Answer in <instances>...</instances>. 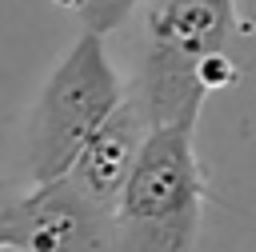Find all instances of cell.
I'll use <instances>...</instances> for the list:
<instances>
[{
	"label": "cell",
	"mask_w": 256,
	"mask_h": 252,
	"mask_svg": "<svg viewBox=\"0 0 256 252\" xmlns=\"http://www.w3.org/2000/svg\"><path fill=\"white\" fill-rule=\"evenodd\" d=\"M232 28V0H148V48L136 80V100L144 104L152 128L200 120V108L212 96L204 84V68L224 56Z\"/></svg>",
	"instance_id": "6da1fadb"
},
{
	"label": "cell",
	"mask_w": 256,
	"mask_h": 252,
	"mask_svg": "<svg viewBox=\"0 0 256 252\" xmlns=\"http://www.w3.org/2000/svg\"><path fill=\"white\" fill-rule=\"evenodd\" d=\"M196 124L152 128L140 164L112 212L116 252H192L204 216Z\"/></svg>",
	"instance_id": "7a4b0ae2"
},
{
	"label": "cell",
	"mask_w": 256,
	"mask_h": 252,
	"mask_svg": "<svg viewBox=\"0 0 256 252\" xmlns=\"http://www.w3.org/2000/svg\"><path fill=\"white\" fill-rule=\"evenodd\" d=\"M128 100L120 72L104 52L100 32H80L40 88L28 128V172L32 184L64 180L84 144L108 124Z\"/></svg>",
	"instance_id": "3957f363"
},
{
	"label": "cell",
	"mask_w": 256,
	"mask_h": 252,
	"mask_svg": "<svg viewBox=\"0 0 256 252\" xmlns=\"http://www.w3.org/2000/svg\"><path fill=\"white\" fill-rule=\"evenodd\" d=\"M24 252H116V220L68 176L20 196Z\"/></svg>",
	"instance_id": "277c9868"
},
{
	"label": "cell",
	"mask_w": 256,
	"mask_h": 252,
	"mask_svg": "<svg viewBox=\"0 0 256 252\" xmlns=\"http://www.w3.org/2000/svg\"><path fill=\"white\" fill-rule=\"evenodd\" d=\"M148 136H152V120H148L144 104L136 100V92H128V100L108 116V124L84 144L68 180L92 204H100L104 212H116V204H120V196H124V188L140 164Z\"/></svg>",
	"instance_id": "5b68a950"
},
{
	"label": "cell",
	"mask_w": 256,
	"mask_h": 252,
	"mask_svg": "<svg viewBox=\"0 0 256 252\" xmlns=\"http://www.w3.org/2000/svg\"><path fill=\"white\" fill-rule=\"evenodd\" d=\"M56 4H64V8H72L80 20H84V32H100V36H108V32H116L144 0H56Z\"/></svg>",
	"instance_id": "8992f818"
},
{
	"label": "cell",
	"mask_w": 256,
	"mask_h": 252,
	"mask_svg": "<svg viewBox=\"0 0 256 252\" xmlns=\"http://www.w3.org/2000/svg\"><path fill=\"white\" fill-rule=\"evenodd\" d=\"M0 252H24L20 196H0Z\"/></svg>",
	"instance_id": "52a82bcc"
},
{
	"label": "cell",
	"mask_w": 256,
	"mask_h": 252,
	"mask_svg": "<svg viewBox=\"0 0 256 252\" xmlns=\"http://www.w3.org/2000/svg\"><path fill=\"white\" fill-rule=\"evenodd\" d=\"M232 8H236V28L256 32V0H232Z\"/></svg>",
	"instance_id": "ba28073f"
}]
</instances>
